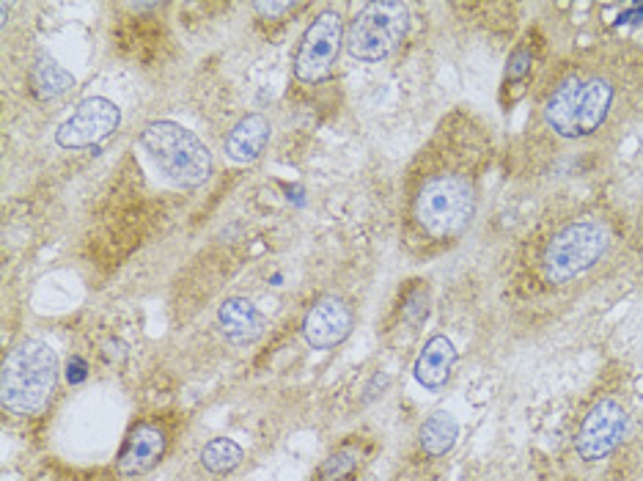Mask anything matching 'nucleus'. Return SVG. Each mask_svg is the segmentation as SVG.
Returning a JSON list of instances; mask_svg holds the SVG:
<instances>
[{
    "mask_svg": "<svg viewBox=\"0 0 643 481\" xmlns=\"http://www.w3.org/2000/svg\"><path fill=\"white\" fill-rule=\"evenodd\" d=\"M643 97V56L599 45L555 64L539 91V122L561 141L580 144L616 133Z\"/></svg>",
    "mask_w": 643,
    "mask_h": 481,
    "instance_id": "nucleus-1",
    "label": "nucleus"
},
{
    "mask_svg": "<svg viewBox=\"0 0 643 481\" xmlns=\"http://www.w3.org/2000/svg\"><path fill=\"white\" fill-rule=\"evenodd\" d=\"M467 130L459 127L454 135L443 124L407 174L404 226L415 243H454L476 217L481 160L476 133Z\"/></svg>",
    "mask_w": 643,
    "mask_h": 481,
    "instance_id": "nucleus-2",
    "label": "nucleus"
},
{
    "mask_svg": "<svg viewBox=\"0 0 643 481\" xmlns=\"http://www.w3.org/2000/svg\"><path fill=\"white\" fill-rule=\"evenodd\" d=\"M58 385V355L42 338H22L0 369V402L11 415H38Z\"/></svg>",
    "mask_w": 643,
    "mask_h": 481,
    "instance_id": "nucleus-3",
    "label": "nucleus"
},
{
    "mask_svg": "<svg viewBox=\"0 0 643 481\" xmlns=\"http://www.w3.org/2000/svg\"><path fill=\"white\" fill-rule=\"evenodd\" d=\"M613 245V228L608 217L577 215L555 226L539 254V270L547 283H569L586 276L608 256Z\"/></svg>",
    "mask_w": 643,
    "mask_h": 481,
    "instance_id": "nucleus-4",
    "label": "nucleus"
},
{
    "mask_svg": "<svg viewBox=\"0 0 643 481\" xmlns=\"http://www.w3.org/2000/svg\"><path fill=\"white\" fill-rule=\"evenodd\" d=\"M141 146L159 174L176 188H201L212 177V152L192 130L159 119L143 127Z\"/></svg>",
    "mask_w": 643,
    "mask_h": 481,
    "instance_id": "nucleus-5",
    "label": "nucleus"
},
{
    "mask_svg": "<svg viewBox=\"0 0 643 481\" xmlns=\"http://www.w3.org/2000/svg\"><path fill=\"white\" fill-rule=\"evenodd\" d=\"M410 29V7L399 0L366 3L346 29V53L355 61L379 64L393 56Z\"/></svg>",
    "mask_w": 643,
    "mask_h": 481,
    "instance_id": "nucleus-6",
    "label": "nucleus"
},
{
    "mask_svg": "<svg viewBox=\"0 0 643 481\" xmlns=\"http://www.w3.org/2000/svg\"><path fill=\"white\" fill-rule=\"evenodd\" d=\"M341 45H346L344 34V20H341L339 9H322L317 18L308 23V29L302 31L300 45L295 51V78L300 83H322L330 75L335 72V64H339Z\"/></svg>",
    "mask_w": 643,
    "mask_h": 481,
    "instance_id": "nucleus-7",
    "label": "nucleus"
},
{
    "mask_svg": "<svg viewBox=\"0 0 643 481\" xmlns=\"http://www.w3.org/2000/svg\"><path fill=\"white\" fill-rule=\"evenodd\" d=\"M121 108L108 97H88L75 108L69 119L55 130V144L60 149H88L102 144L119 130Z\"/></svg>",
    "mask_w": 643,
    "mask_h": 481,
    "instance_id": "nucleus-8",
    "label": "nucleus"
},
{
    "mask_svg": "<svg viewBox=\"0 0 643 481\" xmlns=\"http://www.w3.org/2000/svg\"><path fill=\"white\" fill-rule=\"evenodd\" d=\"M627 435V410L616 399H599L580 421L575 448L583 462H599L619 448Z\"/></svg>",
    "mask_w": 643,
    "mask_h": 481,
    "instance_id": "nucleus-9",
    "label": "nucleus"
},
{
    "mask_svg": "<svg viewBox=\"0 0 643 481\" xmlns=\"http://www.w3.org/2000/svg\"><path fill=\"white\" fill-rule=\"evenodd\" d=\"M355 327V309L339 294H324L302 316V338L311 349H335Z\"/></svg>",
    "mask_w": 643,
    "mask_h": 481,
    "instance_id": "nucleus-10",
    "label": "nucleus"
},
{
    "mask_svg": "<svg viewBox=\"0 0 643 481\" xmlns=\"http://www.w3.org/2000/svg\"><path fill=\"white\" fill-rule=\"evenodd\" d=\"M168 448V429L159 421H137L124 437L119 457H115V470L124 479L148 473L157 468Z\"/></svg>",
    "mask_w": 643,
    "mask_h": 481,
    "instance_id": "nucleus-11",
    "label": "nucleus"
},
{
    "mask_svg": "<svg viewBox=\"0 0 643 481\" xmlns=\"http://www.w3.org/2000/svg\"><path fill=\"white\" fill-rule=\"evenodd\" d=\"M218 327L225 342L234 347H247L262 338L267 320L247 298H225L218 305Z\"/></svg>",
    "mask_w": 643,
    "mask_h": 481,
    "instance_id": "nucleus-12",
    "label": "nucleus"
},
{
    "mask_svg": "<svg viewBox=\"0 0 643 481\" xmlns=\"http://www.w3.org/2000/svg\"><path fill=\"white\" fill-rule=\"evenodd\" d=\"M456 366V347L448 336L437 333V336L426 338L423 349L418 353L415 366H412V377L418 385L426 391H440L445 382L451 380V371Z\"/></svg>",
    "mask_w": 643,
    "mask_h": 481,
    "instance_id": "nucleus-13",
    "label": "nucleus"
},
{
    "mask_svg": "<svg viewBox=\"0 0 643 481\" xmlns=\"http://www.w3.org/2000/svg\"><path fill=\"white\" fill-rule=\"evenodd\" d=\"M269 138H273V124L262 113H247L240 122L231 127L229 138H225V155L234 163H253L264 155Z\"/></svg>",
    "mask_w": 643,
    "mask_h": 481,
    "instance_id": "nucleus-14",
    "label": "nucleus"
},
{
    "mask_svg": "<svg viewBox=\"0 0 643 481\" xmlns=\"http://www.w3.org/2000/svg\"><path fill=\"white\" fill-rule=\"evenodd\" d=\"M533 64H536V42L522 40L520 45L511 51L509 64H506L503 72V86H500V100L506 108H511L514 102L522 100V94L528 91L533 78Z\"/></svg>",
    "mask_w": 643,
    "mask_h": 481,
    "instance_id": "nucleus-15",
    "label": "nucleus"
},
{
    "mask_svg": "<svg viewBox=\"0 0 643 481\" xmlns=\"http://www.w3.org/2000/svg\"><path fill=\"white\" fill-rule=\"evenodd\" d=\"M456 437H459V424H456V418L448 410H434V413L418 426V446H421V451L432 459L445 457V454L456 446Z\"/></svg>",
    "mask_w": 643,
    "mask_h": 481,
    "instance_id": "nucleus-16",
    "label": "nucleus"
},
{
    "mask_svg": "<svg viewBox=\"0 0 643 481\" xmlns=\"http://www.w3.org/2000/svg\"><path fill=\"white\" fill-rule=\"evenodd\" d=\"M31 83H33V94L38 100H58L64 97L66 91L75 89V75L66 72L55 58L49 56H38L36 64L31 67Z\"/></svg>",
    "mask_w": 643,
    "mask_h": 481,
    "instance_id": "nucleus-17",
    "label": "nucleus"
},
{
    "mask_svg": "<svg viewBox=\"0 0 643 481\" xmlns=\"http://www.w3.org/2000/svg\"><path fill=\"white\" fill-rule=\"evenodd\" d=\"M368 457V448L361 440H350L344 446L335 448L317 470V481H346L355 476V470L361 468L363 459Z\"/></svg>",
    "mask_w": 643,
    "mask_h": 481,
    "instance_id": "nucleus-18",
    "label": "nucleus"
},
{
    "mask_svg": "<svg viewBox=\"0 0 643 481\" xmlns=\"http://www.w3.org/2000/svg\"><path fill=\"white\" fill-rule=\"evenodd\" d=\"M242 459H245V451L231 437H212L201 448V465L212 476H229L231 470L240 468Z\"/></svg>",
    "mask_w": 643,
    "mask_h": 481,
    "instance_id": "nucleus-19",
    "label": "nucleus"
},
{
    "mask_svg": "<svg viewBox=\"0 0 643 481\" xmlns=\"http://www.w3.org/2000/svg\"><path fill=\"white\" fill-rule=\"evenodd\" d=\"M256 9L258 14H264V18H280V14H286V12H295V3H256Z\"/></svg>",
    "mask_w": 643,
    "mask_h": 481,
    "instance_id": "nucleus-20",
    "label": "nucleus"
},
{
    "mask_svg": "<svg viewBox=\"0 0 643 481\" xmlns=\"http://www.w3.org/2000/svg\"><path fill=\"white\" fill-rule=\"evenodd\" d=\"M487 481H489V479H487Z\"/></svg>",
    "mask_w": 643,
    "mask_h": 481,
    "instance_id": "nucleus-21",
    "label": "nucleus"
}]
</instances>
